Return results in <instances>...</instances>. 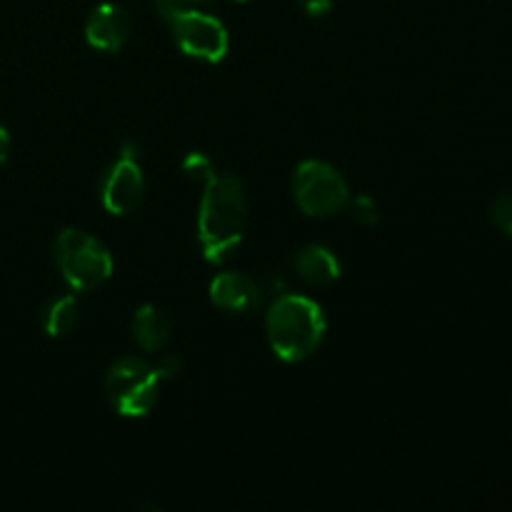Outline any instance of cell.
<instances>
[{
  "mask_svg": "<svg viewBox=\"0 0 512 512\" xmlns=\"http://www.w3.org/2000/svg\"><path fill=\"white\" fill-rule=\"evenodd\" d=\"M78 325V300L75 295H60L50 300L43 313V328L50 338H63Z\"/></svg>",
  "mask_w": 512,
  "mask_h": 512,
  "instance_id": "12",
  "label": "cell"
},
{
  "mask_svg": "<svg viewBox=\"0 0 512 512\" xmlns=\"http://www.w3.org/2000/svg\"><path fill=\"white\" fill-rule=\"evenodd\" d=\"M293 198L310 218H330L348 208L350 188L325 160H303L293 173Z\"/></svg>",
  "mask_w": 512,
  "mask_h": 512,
  "instance_id": "5",
  "label": "cell"
},
{
  "mask_svg": "<svg viewBox=\"0 0 512 512\" xmlns=\"http://www.w3.org/2000/svg\"><path fill=\"white\" fill-rule=\"evenodd\" d=\"M265 333L283 363H303L325 338L323 308L305 295H278L265 318Z\"/></svg>",
  "mask_w": 512,
  "mask_h": 512,
  "instance_id": "2",
  "label": "cell"
},
{
  "mask_svg": "<svg viewBox=\"0 0 512 512\" xmlns=\"http://www.w3.org/2000/svg\"><path fill=\"white\" fill-rule=\"evenodd\" d=\"M235 3H248V0H235Z\"/></svg>",
  "mask_w": 512,
  "mask_h": 512,
  "instance_id": "19",
  "label": "cell"
},
{
  "mask_svg": "<svg viewBox=\"0 0 512 512\" xmlns=\"http://www.w3.org/2000/svg\"><path fill=\"white\" fill-rule=\"evenodd\" d=\"M350 210H353V218L358 220L360 225H365V228H373V225H378L380 220V210H378V203H375L373 198H368V195H358V198H350Z\"/></svg>",
  "mask_w": 512,
  "mask_h": 512,
  "instance_id": "14",
  "label": "cell"
},
{
  "mask_svg": "<svg viewBox=\"0 0 512 512\" xmlns=\"http://www.w3.org/2000/svg\"><path fill=\"white\" fill-rule=\"evenodd\" d=\"M155 370H158L160 380L175 378V375L180 373V360H178V358H165L163 363H158V365H155Z\"/></svg>",
  "mask_w": 512,
  "mask_h": 512,
  "instance_id": "17",
  "label": "cell"
},
{
  "mask_svg": "<svg viewBox=\"0 0 512 512\" xmlns=\"http://www.w3.org/2000/svg\"><path fill=\"white\" fill-rule=\"evenodd\" d=\"M8 153H10V135H8V130L0 125V165L8 160Z\"/></svg>",
  "mask_w": 512,
  "mask_h": 512,
  "instance_id": "18",
  "label": "cell"
},
{
  "mask_svg": "<svg viewBox=\"0 0 512 512\" xmlns=\"http://www.w3.org/2000/svg\"><path fill=\"white\" fill-rule=\"evenodd\" d=\"M298 5L308 15L318 18V15H325L330 8H333V0H298Z\"/></svg>",
  "mask_w": 512,
  "mask_h": 512,
  "instance_id": "16",
  "label": "cell"
},
{
  "mask_svg": "<svg viewBox=\"0 0 512 512\" xmlns=\"http://www.w3.org/2000/svg\"><path fill=\"white\" fill-rule=\"evenodd\" d=\"M55 263L70 290H98L113 275V258L98 238L85 230L65 228L55 240Z\"/></svg>",
  "mask_w": 512,
  "mask_h": 512,
  "instance_id": "3",
  "label": "cell"
},
{
  "mask_svg": "<svg viewBox=\"0 0 512 512\" xmlns=\"http://www.w3.org/2000/svg\"><path fill=\"white\" fill-rule=\"evenodd\" d=\"M130 35V15L118 3H100L85 23V40L90 48L118 53Z\"/></svg>",
  "mask_w": 512,
  "mask_h": 512,
  "instance_id": "8",
  "label": "cell"
},
{
  "mask_svg": "<svg viewBox=\"0 0 512 512\" xmlns=\"http://www.w3.org/2000/svg\"><path fill=\"white\" fill-rule=\"evenodd\" d=\"M185 3H193V0H185Z\"/></svg>",
  "mask_w": 512,
  "mask_h": 512,
  "instance_id": "20",
  "label": "cell"
},
{
  "mask_svg": "<svg viewBox=\"0 0 512 512\" xmlns=\"http://www.w3.org/2000/svg\"><path fill=\"white\" fill-rule=\"evenodd\" d=\"M145 178L138 165V145H125L100 185V200L110 215H128L143 203Z\"/></svg>",
  "mask_w": 512,
  "mask_h": 512,
  "instance_id": "7",
  "label": "cell"
},
{
  "mask_svg": "<svg viewBox=\"0 0 512 512\" xmlns=\"http://www.w3.org/2000/svg\"><path fill=\"white\" fill-rule=\"evenodd\" d=\"M180 168H183L185 178L193 180V183H198V185H208L210 178H215L213 160L203 153H188Z\"/></svg>",
  "mask_w": 512,
  "mask_h": 512,
  "instance_id": "13",
  "label": "cell"
},
{
  "mask_svg": "<svg viewBox=\"0 0 512 512\" xmlns=\"http://www.w3.org/2000/svg\"><path fill=\"white\" fill-rule=\"evenodd\" d=\"M258 298V283L245 273L228 270V273L215 275L210 283V300L215 308L228 310V313H248L253 305H258Z\"/></svg>",
  "mask_w": 512,
  "mask_h": 512,
  "instance_id": "9",
  "label": "cell"
},
{
  "mask_svg": "<svg viewBox=\"0 0 512 512\" xmlns=\"http://www.w3.org/2000/svg\"><path fill=\"white\" fill-rule=\"evenodd\" d=\"M295 273L300 280H305L308 285L315 288H325V285H333L340 278V260L335 258L333 250H328L325 245H305L293 260Z\"/></svg>",
  "mask_w": 512,
  "mask_h": 512,
  "instance_id": "10",
  "label": "cell"
},
{
  "mask_svg": "<svg viewBox=\"0 0 512 512\" xmlns=\"http://www.w3.org/2000/svg\"><path fill=\"white\" fill-rule=\"evenodd\" d=\"M248 225V195L240 178L230 173H215L203 185L198 210V240L203 258L220 265L240 248Z\"/></svg>",
  "mask_w": 512,
  "mask_h": 512,
  "instance_id": "1",
  "label": "cell"
},
{
  "mask_svg": "<svg viewBox=\"0 0 512 512\" xmlns=\"http://www.w3.org/2000/svg\"><path fill=\"white\" fill-rule=\"evenodd\" d=\"M160 375L140 358H123L108 370L105 395L113 410L123 418H145L158 403Z\"/></svg>",
  "mask_w": 512,
  "mask_h": 512,
  "instance_id": "4",
  "label": "cell"
},
{
  "mask_svg": "<svg viewBox=\"0 0 512 512\" xmlns=\"http://www.w3.org/2000/svg\"><path fill=\"white\" fill-rule=\"evenodd\" d=\"M133 335L148 353H158L170 340V318L155 305H140L133 315Z\"/></svg>",
  "mask_w": 512,
  "mask_h": 512,
  "instance_id": "11",
  "label": "cell"
},
{
  "mask_svg": "<svg viewBox=\"0 0 512 512\" xmlns=\"http://www.w3.org/2000/svg\"><path fill=\"white\" fill-rule=\"evenodd\" d=\"M490 220L495 223V228L512 238V193H503L495 198L493 208H490Z\"/></svg>",
  "mask_w": 512,
  "mask_h": 512,
  "instance_id": "15",
  "label": "cell"
},
{
  "mask_svg": "<svg viewBox=\"0 0 512 512\" xmlns=\"http://www.w3.org/2000/svg\"><path fill=\"white\" fill-rule=\"evenodd\" d=\"M170 30H173L178 48L195 60L220 63L228 53L230 38L225 25L213 15L200 13V10L188 8V5L170 18Z\"/></svg>",
  "mask_w": 512,
  "mask_h": 512,
  "instance_id": "6",
  "label": "cell"
}]
</instances>
